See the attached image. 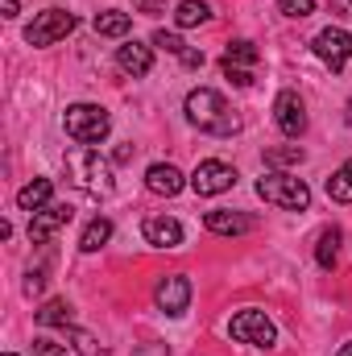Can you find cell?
Segmentation results:
<instances>
[{"instance_id": "3957f363", "label": "cell", "mask_w": 352, "mask_h": 356, "mask_svg": "<svg viewBox=\"0 0 352 356\" xmlns=\"http://www.w3.org/2000/svg\"><path fill=\"white\" fill-rule=\"evenodd\" d=\"M63 129H67V137L79 141V145H99V141L112 133V116H108V108H99V104H71V108L63 112Z\"/></svg>"}, {"instance_id": "8992f818", "label": "cell", "mask_w": 352, "mask_h": 356, "mask_svg": "<svg viewBox=\"0 0 352 356\" xmlns=\"http://www.w3.org/2000/svg\"><path fill=\"white\" fill-rule=\"evenodd\" d=\"M186 182H191V191H195V195L211 199V195H224V191H232V186H237V170H232L228 162H220V158H207V162H199V166H195V175L186 178Z\"/></svg>"}, {"instance_id": "9a60e30c", "label": "cell", "mask_w": 352, "mask_h": 356, "mask_svg": "<svg viewBox=\"0 0 352 356\" xmlns=\"http://www.w3.org/2000/svg\"><path fill=\"white\" fill-rule=\"evenodd\" d=\"M182 224L170 220V216H158V220H145V241L154 245V249H178L182 245Z\"/></svg>"}, {"instance_id": "277c9868", "label": "cell", "mask_w": 352, "mask_h": 356, "mask_svg": "<svg viewBox=\"0 0 352 356\" xmlns=\"http://www.w3.org/2000/svg\"><path fill=\"white\" fill-rule=\"evenodd\" d=\"M257 195L282 211H303L311 203V186L294 175H282V170H269V175L257 178Z\"/></svg>"}, {"instance_id": "e0dca14e", "label": "cell", "mask_w": 352, "mask_h": 356, "mask_svg": "<svg viewBox=\"0 0 352 356\" xmlns=\"http://www.w3.org/2000/svg\"><path fill=\"white\" fill-rule=\"evenodd\" d=\"M95 33L99 38H125L129 29H133V17L129 13H120V8H104V13H95Z\"/></svg>"}, {"instance_id": "f546056e", "label": "cell", "mask_w": 352, "mask_h": 356, "mask_svg": "<svg viewBox=\"0 0 352 356\" xmlns=\"http://www.w3.org/2000/svg\"><path fill=\"white\" fill-rule=\"evenodd\" d=\"M133 13H145V17H162V13H166V0H133Z\"/></svg>"}, {"instance_id": "e575fe53", "label": "cell", "mask_w": 352, "mask_h": 356, "mask_svg": "<svg viewBox=\"0 0 352 356\" xmlns=\"http://www.w3.org/2000/svg\"><path fill=\"white\" fill-rule=\"evenodd\" d=\"M349 124H352V99H349Z\"/></svg>"}, {"instance_id": "ffe728a7", "label": "cell", "mask_w": 352, "mask_h": 356, "mask_svg": "<svg viewBox=\"0 0 352 356\" xmlns=\"http://www.w3.org/2000/svg\"><path fill=\"white\" fill-rule=\"evenodd\" d=\"M211 17V8L203 4V0H178V8H175V21L182 25V29H191V25H203Z\"/></svg>"}, {"instance_id": "836d02e7", "label": "cell", "mask_w": 352, "mask_h": 356, "mask_svg": "<svg viewBox=\"0 0 352 356\" xmlns=\"http://www.w3.org/2000/svg\"><path fill=\"white\" fill-rule=\"evenodd\" d=\"M336 356H352V344H344V348H340V353H336Z\"/></svg>"}, {"instance_id": "1f68e13d", "label": "cell", "mask_w": 352, "mask_h": 356, "mask_svg": "<svg viewBox=\"0 0 352 356\" xmlns=\"http://www.w3.org/2000/svg\"><path fill=\"white\" fill-rule=\"evenodd\" d=\"M71 340H75V348H79V353H95V340H91L88 332H71Z\"/></svg>"}, {"instance_id": "9c48e42d", "label": "cell", "mask_w": 352, "mask_h": 356, "mask_svg": "<svg viewBox=\"0 0 352 356\" xmlns=\"http://www.w3.org/2000/svg\"><path fill=\"white\" fill-rule=\"evenodd\" d=\"M273 120H278V129H282L286 137H303V129H307V108H303L298 91H278V99H273Z\"/></svg>"}, {"instance_id": "7c38bea8", "label": "cell", "mask_w": 352, "mask_h": 356, "mask_svg": "<svg viewBox=\"0 0 352 356\" xmlns=\"http://www.w3.org/2000/svg\"><path fill=\"white\" fill-rule=\"evenodd\" d=\"M203 224H207V232H216V236H245V232H253V216H245V211H228V207L207 211Z\"/></svg>"}, {"instance_id": "cb8c5ba5", "label": "cell", "mask_w": 352, "mask_h": 356, "mask_svg": "<svg viewBox=\"0 0 352 356\" xmlns=\"http://www.w3.org/2000/svg\"><path fill=\"white\" fill-rule=\"evenodd\" d=\"M307 154L298 149V145H282V149H265V162L269 166H298Z\"/></svg>"}, {"instance_id": "ba28073f", "label": "cell", "mask_w": 352, "mask_h": 356, "mask_svg": "<svg viewBox=\"0 0 352 356\" xmlns=\"http://www.w3.org/2000/svg\"><path fill=\"white\" fill-rule=\"evenodd\" d=\"M228 332H232V340L253 344V348H273V340H278V332H273V323H269L265 311H241V315H232Z\"/></svg>"}, {"instance_id": "6da1fadb", "label": "cell", "mask_w": 352, "mask_h": 356, "mask_svg": "<svg viewBox=\"0 0 352 356\" xmlns=\"http://www.w3.org/2000/svg\"><path fill=\"white\" fill-rule=\"evenodd\" d=\"M186 120L211 137H232L241 129V120L232 116V108L224 104V95L211 88H195L186 95Z\"/></svg>"}, {"instance_id": "7402d4cb", "label": "cell", "mask_w": 352, "mask_h": 356, "mask_svg": "<svg viewBox=\"0 0 352 356\" xmlns=\"http://www.w3.org/2000/svg\"><path fill=\"white\" fill-rule=\"evenodd\" d=\"M328 199H336V203H352V162L349 166H340L336 175L328 178Z\"/></svg>"}, {"instance_id": "4316f807", "label": "cell", "mask_w": 352, "mask_h": 356, "mask_svg": "<svg viewBox=\"0 0 352 356\" xmlns=\"http://www.w3.org/2000/svg\"><path fill=\"white\" fill-rule=\"evenodd\" d=\"M224 79H232L237 88H249V83H253V75H249V67H232V63H224Z\"/></svg>"}, {"instance_id": "4fadbf2b", "label": "cell", "mask_w": 352, "mask_h": 356, "mask_svg": "<svg viewBox=\"0 0 352 356\" xmlns=\"http://www.w3.org/2000/svg\"><path fill=\"white\" fill-rule=\"evenodd\" d=\"M116 67H120L125 75L141 79V75H150V67H154V50L141 46V42H125V46H116Z\"/></svg>"}, {"instance_id": "ac0fdd59", "label": "cell", "mask_w": 352, "mask_h": 356, "mask_svg": "<svg viewBox=\"0 0 352 356\" xmlns=\"http://www.w3.org/2000/svg\"><path fill=\"white\" fill-rule=\"evenodd\" d=\"M108 241H112V220L95 216L88 228H83V236H79V249H83V253H95V249H104Z\"/></svg>"}, {"instance_id": "5b68a950", "label": "cell", "mask_w": 352, "mask_h": 356, "mask_svg": "<svg viewBox=\"0 0 352 356\" xmlns=\"http://www.w3.org/2000/svg\"><path fill=\"white\" fill-rule=\"evenodd\" d=\"M75 25H79L75 13H67V8H46V13H38L33 25L25 29V42H29V46H54V42H63Z\"/></svg>"}, {"instance_id": "d4e9b609", "label": "cell", "mask_w": 352, "mask_h": 356, "mask_svg": "<svg viewBox=\"0 0 352 356\" xmlns=\"http://www.w3.org/2000/svg\"><path fill=\"white\" fill-rule=\"evenodd\" d=\"M154 46H158V50H166V54H175V58H182V54L191 50L178 33H166V29H158V33H154Z\"/></svg>"}, {"instance_id": "8fae6325", "label": "cell", "mask_w": 352, "mask_h": 356, "mask_svg": "<svg viewBox=\"0 0 352 356\" xmlns=\"http://www.w3.org/2000/svg\"><path fill=\"white\" fill-rule=\"evenodd\" d=\"M71 207L67 203H50V207H42V211H33V220H29V241L33 245H42V241H50L63 224H71Z\"/></svg>"}, {"instance_id": "f1b7e54d", "label": "cell", "mask_w": 352, "mask_h": 356, "mask_svg": "<svg viewBox=\"0 0 352 356\" xmlns=\"http://www.w3.org/2000/svg\"><path fill=\"white\" fill-rule=\"evenodd\" d=\"M42 290H46V273H42V269H29V273H25V294L33 298V294H42Z\"/></svg>"}, {"instance_id": "4dcf8cb0", "label": "cell", "mask_w": 352, "mask_h": 356, "mask_svg": "<svg viewBox=\"0 0 352 356\" xmlns=\"http://www.w3.org/2000/svg\"><path fill=\"white\" fill-rule=\"evenodd\" d=\"M178 63H182L186 71H199V67H203V50H186V54H182Z\"/></svg>"}, {"instance_id": "2e32d148", "label": "cell", "mask_w": 352, "mask_h": 356, "mask_svg": "<svg viewBox=\"0 0 352 356\" xmlns=\"http://www.w3.org/2000/svg\"><path fill=\"white\" fill-rule=\"evenodd\" d=\"M50 195H54V182H50V178H33L29 186H21V191H17V207L33 216V211L50 207Z\"/></svg>"}, {"instance_id": "52a82bcc", "label": "cell", "mask_w": 352, "mask_h": 356, "mask_svg": "<svg viewBox=\"0 0 352 356\" xmlns=\"http://www.w3.org/2000/svg\"><path fill=\"white\" fill-rule=\"evenodd\" d=\"M311 50L319 54V63H323V67L344 71V67H349V58H352V33H349V29H340V25H328V29H319V33H315Z\"/></svg>"}, {"instance_id": "d590c367", "label": "cell", "mask_w": 352, "mask_h": 356, "mask_svg": "<svg viewBox=\"0 0 352 356\" xmlns=\"http://www.w3.org/2000/svg\"><path fill=\"white\" fill-rule=\"evenodd\" d=\"M4 356H17V353H4Z\"/></svg>"}, {"instance_id": "30bf717a", "label": "cell", "mask_w": 352, "mask_h": 356, "mask_svg": "<svg viewBox=\"0 0 352 356\" xmlns=\"http://www.w3.org/2000/svg\"><path fill=\"white\" fill-rule=\"evenodd\" d=\"M158 311H166V315H182L186 307H191V282L182 277V273H170V277H162L158 282Z\"/></svg>"}, {"instance_id": "5bb4252c", "label": "cell", "mask_w": 352, "mask_h": 356, "mask_svg": "<svg viewBox=\"0 0 352 356\" xmlns=\"http://www.w3.org/2000/svg\"><path fill=\"white\" fill-rule=\"evenodd\" d=\"M145 186H150L154 195H166V199H175L178 191L186 186V178L178 175V166H170V162H154V166L145 170Z\"/></svg>"}, {"instance_id": "7a4b0ae2", "label": "cell", "mask_w": 352, "mask_h": 356, "mask_svg": "<svg viewBox=\"0 0 352 356\" xmlns=\"http://www.w3.org/2000/svg\"><path fill=\"white\" fill-rule=\"evenodd\" d=\"M67 178H71V186H79L83 195H112V166L91 149V145H75L71 154H67Z\"/></svg>"}, {"instance_id": "d6986e66", "label": "cell", "mask_w": 352, "mask_h": 356, "mask_svg": "<svg viewBox=\"0 0 352 356\" xmlns=\"http://www.w3.org/2000/svg\"><path fill=\"white\" fill-rule=\"evenodd\" d=\"M336 253H340V228H323L319 232V245H315V261L323 269L336 266Z\"/></svg>"}, {"instance_id": "484cf974", "label": "cell", "mask_w": 352, "mask_h": 356, "mask_svg": "<svg viewBox=\"0 0 352 356\" xmlns=\"http://www.w3.org/2000/svg\"><path fill=\"white\" fill-rule=\"evenodd\" d=\"M278 8H282V17H290V21H303V17L315 13V0H278Z\"/></svg>"}, {"instance_id": "603a6c76", "label": "cell", "mask_w": 352, "mask_h": 356, "mask_svg": "<svg viewBox=\"0 0 352 356\" xmlns=\"http://www.w3.org/2000/svg\"><path fill=\"white\" fill-rule=\"evenodd\" d=\"M257 58H262V54H257V46H253V42H245V38H241V42H232V46H228V54H224V63H232V67H253Z\"/></svg>"}, {"instance_id": "d6a6232c", "label": "cell", "mask_w": 352, "mask_h": 356, "mask_svg": "<svg viewBox=\"0 0 352 356\" xmlns=\"http://www.w3.org/2000/svg\"><path fill=\"white\" fill-rule=\"evenodd\" d=\"M0 4H4V17H8V21H13V17L21 13V4H17V0H0Z\"/></svg>"}, {"instance_id": "83f0119b", "label": "cell", "mask_w": 352, "mask_h": 356, "mask_svg": "<svg viewBox=\"0 0 352 356\" xmlns=\"http://www.w3.org/2000/svg\"><path fill=\"white\" fill-rule=\"evenodd\" d=\"M33 356H67V348L58 340H46L42 336V340H33Z\"/></svg>"}, {"instance_id": "44dd1931", "label": "cell", "mask_w": 352, "mask_h": 356, "mask_svg": "<svg viewBox=\"0 0 352 356\" xmlns=\"http://www.w3.org/2000/svg\"><path fill=\"white\" fill-rule=\"evenodd\" d=\"M38 323H46V327H71V307H67V298H50V302L38 311Z\"/></svg>"}]
</instances>
